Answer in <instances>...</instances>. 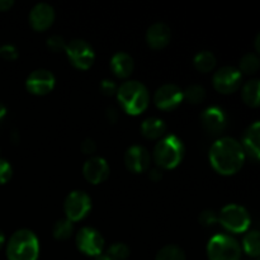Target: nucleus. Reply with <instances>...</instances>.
I'll list each match as a JSON object with an SVG mask.
<instances>
[{"label":"nucleus","instance_id":"1","mask_svg":"<svg viewBox=\"0 0 260 260\" xmlns=\"http://www.w3.org/2000/svg\"><path fill=\"white\" fill-rule=\"evenodd\" d=\"M245 152L238 140L233 137H221L211 146L210 162L221 175H234L243 168Z\"/></svg>","mask_w":260,"mask_h":260},{"label":"nucleus","instance_id":"2","mask_svg":"<svg viewBox=\"0 0 260 260\" xmlns=\"http://www.w3.org/2000/svg\"><path fill=\"white\" fill-rule=\"evenodd\" d=\"M116 95L121 108L129 116H139L149 107V91L140 81H124L118 86Z\"/></svg>","mask_w":260,"mask_h":260},{"label":"nucleus","instance_id":"3","mask_svg":"<svg viewBox=\"0 0 260 260\" xmlns=\"http://www.w3.org/2000/svg\"><path fill=\"white\" fill-rule=\"evenodd\" d=\"M38 255H40V241L33 231L20 229L15 231L8 240V260H37Z\"/></svg>","mask_w":260,"mask_h":260},{"label":"nucleus","instance_id":"4","mask_svg":"<svg viewBox=\"0 0 260 260\" xmlns=\"http://www.w3.org/2000/svg\"><path fill=\"white\" fill-rule=\"evenodd\" d=\"M184 145L175 135H169L155 145L154 160L160 169H174L184 157Z\"/></svg>","mask_w":260,"mask_h":260},{"label":"nucleus","instance_id":"5","mask_svg":"<svg viewBox=\"0 0 260 260\" xmlns=\"http://www.w3.org/2000/svg\"><path fill=\"white\" fill-rule=\"evenodd\" d=\"M207 256L208 260H240L241 246L233 236L218 234L208 241Z\"/></svg>","mask_w":260,"mask_h":260},{"label":"nucleus","instance_id":"6","mask_svg":"<svg viewBox=\"0 0 260 260\" xmlns=\"http://www.w3.org/2000/svg\"><path fill=\"white\" fill-rule=\"evenodd\" d=\"M218 221L221 225L233 234H243L249 230L251 218L248 211L239 205H228L221 210Z\"/></svg>","mask_w":260,"mask_h":260},{"label":"nucleus","instance_id":"7","mask_svg":"<svg viewBox=\"0 0 260 260\" xmlns=\"http://www.w3.org/2000/svg\"><path fill=\"white\" fill-rule=\"evenodd\" d=\"M66 55L71 65L79 70H88L93 66L95 53L93 47L84 40H73L66 46Z\"/></svg>","mask_w":260,"mask_h":260},{"label":"nucleus","instance_id":"8","mask_svg":"<svg viewBox=\"0 0 260 260\" xmlns=\"http://www.w3.org/2000/svg\"><path fill=\"white\" fill-rule=\"evenodd\" d=\"M91 210V200L83 190H73L69 193L63 203L66 218L71 222L81 221L89 215Z\"/></svg>","mask_w":260,"mask_h":260},{"label":"nucleus","instance_id":"9","mask_svg":"<svg viewBox=\"0 0 260 260\" xmlns=\"http://www.w3.org/2000/svg\"><path fill=\"white\" fill-rule=\"evenodd\" d=\"M76 246L83 254L95 258L103 253L104 239L95 229L81 228L76 235Z\"/></svg>","mask_w":260,"mask_h":260},{"label":"nucleus","instance_id":"10","mask_svg":"<svg viewBox=\"0 0 260 260\" xmlns=\"http://www.w3.org/2000/svg\"><path fill=\"white\" fill-rule=\"evenodd\" d=\"M243 81V74L233 66L218 69L212 78L213 88L221 94H231L238 90Z\"/></svg>","mask_w":260,"mask_h":260},{"label":"nucleus","instance_id":"11","mask_svg":"<svg viewBox=\"0 0 260 260\" xmlns=\"http://www.w3.org/2000/svg\"><path fill=\"white\" fill-rule=\"evenodd\" d=\"M55 75L46 69L32 71L25 80V88L33 95H46L55 88Z\"/></svg>","mask_w":260,"mask_h":260},{"label":"nucleus","instance_id":"12","mask_svg":"<svg viewBox=\"0 0 260 260\" xmlns=\"http://www.w3.org/2000/svg\"><path fill=\"white\" fill-rule=\"evenodd\" d=\"M183 101V90L175 84H165L155 91V106L161 111H172Z\"/></svg>","mask_w":260,"mask_h":260},{"label":"nucleus","instance_id":"13","mask_svg":"<svg viewBox=\"0 0 260 260\" xmlns=\"http://www.w3.org/2000/svg\"><path fill=\"white\" fill-rule=\"evenodd\" d=\"M201 123L207 134L217 136L225 131L228 117L220 107H208L201 114Z\"/></svg>","mask_w":260,"mask_h":260},{"label":"nucleus","instance_id":"14","mask_svg":"<svg viewBox=\"0 0 260 260\" xmlns=\"http://www.w3.org/2000/svg\"><path fill=\"white\" fill-rule=\"evenodd\" d=\"M150 162H151V156L149 151L140 145H132L124 154V164L131 173L136 174L145 173L149 169Z\"/></svg>","mask_w":260,"mask_h":260},{"label":"nucleus","instance_id":"15","mask_svg":"<svg viewBox=\"0 0 260 260\" xmlns=\"http://www.w3.org/2000/svg\"><path fill=\"white\" fill-rule=\"evenodd\" d=\"M83 175L91 184H101L109 177V165L106 159L93 156L83 165Z\"/></svg>","mask_w":260,"mask_h":260},{"label":"nucleus","instance_id":"16","mask_svg":"<svg viewBox=\"0 0 260 260\" xmlns=\"http://www.w3.org/2000/svg\"><path fill=\"white\" fill-rule=\"evenodd\" d=\"M53 20H55V9L46 3L35 5L29 13L30 27L37 32L48 29L53 24Z\"/></svg>","mask_w":260,"mask_h":260},{"label":"nucleus","instance_id":"17","mask_svg":"<svg viewBox=\"0 0 260 260\" xmlns=\"http://www.w3.org/2000/svg\"><path fill=\"white\" fill-rule=\"evenodd\" d=\"M240 144L245 152V156H249L254 161H258L260 159V123L258 121L248 127Z\"/></svg>","mask_w":260,"mask_h":260},{"label":"nucleus","instance_id":"18","mask_svg":"<svg viewBox=\"0 0 260 260\" xmlns=\"http://www.w3.org/2000/svg\"><path fill=\"white\" fill-rule=\"evenodd\" d=\"M170 28L164 23H154L146 32V42L152 50H161L170 42Z\"/></svg>","mask_w":260,"mask_h":260},{"label":"nucleus","instance_id":"19","mask_svg":"<svg viewBox=\"0 0 260 260\" xmlns=\"http://www.w3.org/2000/svg\"><path fill=\"white\" fill-rule=\"evenodd\" d=\"M111 70L117 78L126 79L132 74L135 68L134 58L126 52H117L114 53L113 57L111 58Z\"/></svg>","mask_w":260,"mask_h":260},{"label":"nucleus","instance_id":"20","mask_svg":"<svg viewBox=\"0 0 260 260\" xmlns=\"http://www.w3.org/2000/svg\"><path fill=\"white\" fill-rule=\"evenodd\" d=\"M165 132H167V126L164 121L156 117H150L145 119L141 124V134L147 140L162 139Z\"/></svg>","mask_w":260,"mask_h":260},{"label":"nucleus","instance_id":"21","mask_svg":"<svg viewBox=\"0 0 260 260\" xmlns=\"http://www.w3.org/2000/svg\"><path fill=\"white\" fill-rule=\"evenodd\" d=\"M260 83L258 79H251V80L246 81L245 85L241 89V98H243L244 103L249 107L256 108L259 107L260 101Z\"/></svg>","mask_w":260,"mask_h":260},{"label":"nucleus","instance_id":"22","mask_svg":"<svg viewBox=\"0 0 260 260\" xmlns=\"http://www.w3.org/2000/svg\"><path fill=\"white\" fill-rule=\"evenodd\" d=\"M216 56L213 55L211 51H201L194 56V68L197 69L200 73H210L215 69L216 66Z\"/></svg>","mask_w":260,"mask_h":260},{"label":"nucleus","instance_id":"23","mask_svg":"<svg viewBox=\"0 0 260 260\" xmlns=\"http://www.w3.org/2000/svg\"><path fill=\"white\" fill-rule=\"evenodd\" d=\"M243 249L251 258H259L260 244H259V231L251 230L246 233L243 239Z\"/></svg>","mask_w":260,"mask_h":260},{"label":"nucleus","instance_id":"24","mask_svg":"<svg viewBox=\"0 0 260 260\" xmlns=\"http://www.w3.org/2000/svg\"><path fill=\"white\" fill-rule=\"evenodd\" d=\"M260 68L259 57L255 53H246L243 58L240 60V66H239V71L245 75H253Z\"/></svg>","mask_w":260,"mask_h":260},{"label":"nucleus","instance_id":"25","mask_svg":"<svg viewBox=\"0 0 260 260\" xmlns=\"http://www.w3.org/2000/svg\"><path fill=\"white\" fill-rule=\"evenodd\" d=\"M155 260H185V253L177 245H165L156 254Z\"/></svg>","mask_w":260,"mask_h":260},{"label":"nucleus","instance_id":"26","mask_svg":"<svg viewBox=\"0 0 260 260\" xmlns=\"http://www.w3.org/2000/svg\"><path fill=\"white\" fill-rule=\"evenodd\" d=\"M74 233V223L71 221H69L68 218H63V220L57 221L53 226V238L57 239V240H66V239L70 238Z\"/></svg>","mask_w":260,"mask_h":260},{"label":"nucleus","instance_id":"27","mask_svg":"<svg viewBox=\"0 0 260 260\" xmlns=\"http://www.w3.org/2000/svg\"><path fill=\"white\" fill-rule=\"evenodd\" d=\"M206 98V90L203 86L197 85H190L183 91V99L189 102L190 104H200L205 101Z\"/></svg>","mask_w":260,"mask_h":260},{"label":"nucleus","instance_id":"28","mask_svg":"<svg viewBox=\"0 0 260 260\" xmlns=\"http://www.w3.org/2000/svg\"><path fill=\"white\" fill-rule=\"evenodd\" d=\"M107 255L112 260H126L129 256V248L124 243H114L108 248Z\"/></svg>","mask_w":260,"mask_h":260},{"label":"nucleus","instance_id":"29","mask_svg":"<svg viewBox=\"0 0 260 260\" xmlns=\"http://www.w3.org/2000/svg\"><path fill=\"white\" fill-rule=\"evenodd\" d=\"M66 46H68V43H66L65 38H63L62 36L53 35L47 40V47L50 48L52 52H61V51H65Z\"/></svg>","mask_w":260,"mask_h":260},{"label":"nucleus","instance_id":"30","mask_svg":"<svg viewBox=\"0 0 260 260\" xmlns=\"http://www.w3.org/2000/svg\"><path fill=\"white\" fill-rule=\"evenodd\" d=\"M198 221H200L201 225L205 226V228H211V226H213L217 223L218 215L215 212V211L206 210L201 213L200 217H198Z\"/></svg>","mask_w":260,"mask_h":260},{"label":"nucleus","instance_id":"31","mask_svg":"<svg viewBox=\"0 0 260 260\" xmlns=\"http://www.w3.org/2000/svg\"><path fill=\"white\" fill-rule=\"evenodd\" d=\"M13 175V168L8 160L0 159V185L7 184Z\"/></svg>","mask_w":260,"mask_h":260},{"label":"nucleus","instance_id":"32","mask_svg":"<svg viewBox=\"0 0 260 260\" xmlns=\"http://www.w3.org/2000/svg\"><path fill=\"white\" fill-rule=\"evenodd\" d=\"M0 57L7 61H14L18 58V50L12 45H4L0 47Z\"/></svg>","mask_w":260,"mask_h":260},{"label":"nucleus","instance_id":"33","mask_svg":"<svg viewBox=\"0 0 260 260\" xmlns=\"http://www.w3.org/2000/svg\"><path fill=\"white\" fill-rule=\"evenodd\" d=\"M117 89H118V86H117V84L114 83L113 80H111V79H104L101 83L102 94H104V95L107 96L114 95V94L117 93Z\"/></svg>","mask_w":260,"mask_h":260},{"label":"nucleus","instance_id":"34","mask_svg":"<svg viewBox=\"0 0 260 260\" xmlns=\"http://www.w3.org/2000/svg\"><path fill=\"white\" fill-rule=\"evenodd\" d=\"M96 150V144L93 139H85L81 142V151L86 155H93Z\"/></svg>","mask_w":260,"mask_h":260},{"label":"nucleus","instance_id":"35","mask_svg":"<svg viewBox=\"0 0 260 260\" xmlns=\"http://www.w3.org/2000/svg\"><path fill=\"white\" fill-rule=\"evenodd\" d=\"M106 116H107V119H108L109 123H116L119 118L118 111H117L116 108H113V107H111V108L107 109Z\"/></svg>","mask_w":260,"mask_h":260},{"label":"nucleus","instance_id":"36","mask_svg":"<svg viewBox=\"0 0 260 260\" xmlns=\"http://www.w3.org/2000/svg\"><path fill=\"white\" fill-rule=\"evenodd\" d=\"M149 177L152 182H159L162 178V170L160 168H154L149 172Z\"/></svg>","mask_w":260,"mask_h":260},{"label":"nucleus","instance_id":"37","mask_svg":"<svg viewBox=\"0 0 260 260\" xmlns=\"http://www.w3.org/2000/svg\"><path fill=\"white\" fill-rule=\"evenodd\" d=\"M14 5L12 0H0V12H7Z\"/></svg>","mask_w":260,"mask_h":260},{"label":"nucleus","instance_id":"38","mask_svg":"<svg viewBox=\"0 0 260 260\" xmlns=\"http://www.w3.org/2000/svg\"><path fill=\"white\" fill-rule=\"evenodd\" d=\"M5 116H7V107L3 103H0V122L4 119Z\"/></svg>","mask_w":260,"mask_h":260},{"label":"nucleus","instance_id":"39","mask_svg":"<svg viewBox=\"0 0 260 260\" xmlns=\"http://www.w3.org/2000/svg\"><path fill=\"white\" fill-rule=\"evenodd\" d=\"M95 260H112V259L107 255V253H102L99 254L98 256H95Z\"/></svg>","mask_w":260,"mask_h":260},{"label":"nucleus","instance_id":"40","mask_svg":"<svg viewBox=\"0 0 260 260\" xmlns=\"http://www.w3.org/2000/svg\"><path fill=\"white\" fill-rule=\"evenodd\" d=\"M4 243H5V236L4 234H3V231L0 230V249H2V246L4 245Z\"/></svg>","mask_w":260,"mask_h":260},{"label":"nucleus","instance_id":"41","mask_svg":"<svg viewBox=\"0 0 260 260\" xmlns=\"http://www.w3.org/2000/svg\"><path fill=\"white\" fill-rule=\"evenodd\" d=\"M259 41H260V36L258 35V36H256V40H255V45H256V51H258V52H259V51H260V48H259Z\"/></svg>","mask_w":260,"mask_h":260}]
</instances>
